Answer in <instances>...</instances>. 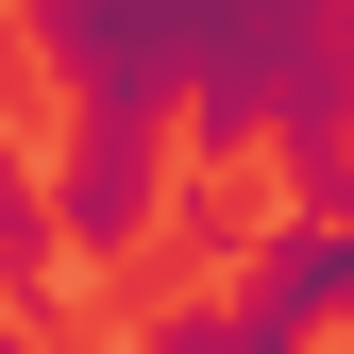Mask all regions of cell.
Listing matches in <instances>:
<instances>
[{
    "instance_id": "1",
    "label": "cell",
    "mask_w": 354,
    "mask_h": 354,
    "mask_svg": "<svg viewBox=\"0 0 354 354\" xmlns=\"http://www.w3.org/2000/svg\"><path fill=\"white\" fill-rule=\"evenodd\" d=\"M337 0H17V34L68 68V102H169L186 152H253L270 84Z\"/></svg>"
},
{
    "instance_id": "2",
    "label": "cell",
    "mask_w": 354,
    "mask_h": 354,
    "mask_svg": "<svg viewBox=\"0 0 354 354\" xmlns=\"http://www.w3.org/2000/svg\"><path fill=\"white\" fill-rule=\"evenodd\" d=\"M169 152H186L169 102H84V118H68V152H51V236H68V270H118V253L169 236Z\"/></svg>"
},
{
    "instance_id": "3",
    "label": "cell",
    "mask_w": 354,
    "mask_h": 354,
    "mask_svg": "<svg viewBox=\"0 0 354 354\" xmlns=\"http://www.w3.org/2000/svg\"><path fill=\"white\" fill-rule=\"evenodd\" d=\"M0 321H68V236H51V169L0 136Z\"/></svg>"
},
{
    "instance_id": "4",
    "label": "cell",
    "mask_w": 354,
    "mask_h": 354,
    "mask_svg": "<svg viewBox=\"0 0 354 354\" xmlns=\"http://www.w3.org/2000/svg\"><path fill=\"white\" fill-rule=\"evenodd\" d=\"M0 51H17V0H0Z\"/></svg>"
},
{
    "instance_id": "5",
    "label": "cell",
    "mask_w": 354,
    "mask_h": 354,
    "mask_svg": "<svg viewBox=\"0 0 354 354\" xmlns=\"http://www.w3.org/2000/svg\"><path fill=\"white\" fill-rule=\"evenodd\" d=\"M337 17H354V0H337Z\"/></svg>"
},
{
    "instance_id": "6",
    "label": "cell",
    "mask_w": 354,
    "mask_h": 354,
    "mask_svg": "<svg viewBox=\"0 0 354 354\" xmlns=\"http://www.w3.org/2000/svg\"><path fill=\"white\" fill-rule=\"evenodd\" d=\"M0 354H17V337H0Z\"/></svg>"
}]
</instances>
